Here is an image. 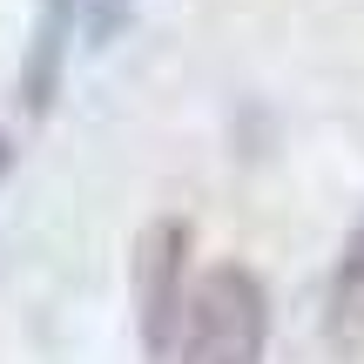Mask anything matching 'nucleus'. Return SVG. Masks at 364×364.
Listing matches in <instances>:
<instances>
[{
  "instance_id": "obj_2",
  "label": "nucleus",
  "mask_w": 364,
  "mask_h": 364,
  "mask_svg": "<svg viewBox=\"0 0 364 364\" xmlns=\"http://www.w3.org/2000/svg\"><path fill=\"white\" fill-rule=\"evenodd\" d=\"M182 311H189V223L162 216L135 236V331L149 358L176 344Z\"/></svg>"
},
{
  "instance_id": "obj_1",
  "label": "nucleus",
  "mask_w": 364,
  "mask_h": 364,
  "mask_svg": "<svg viewBox=\"0 0 364 364\" xmlns=\"http://www.w3.org/2000/svg\"><path fill=\"white\" fill-rule=\"evenodd\" d=\"M182 364H263L270 297L243 263H209L182 311Z\"/></svg>"
},
{
  "instance_id": "obj_3",
  "label": "nucleus",
  "mask_w": 364,
  "mask_h": 364,
  "mask_svg": "<svg viewBox=\"0 0 364 364\" xmlns=\"http://www.w3.org/2000/svg\"><path fill=\"white\" fill-rule=\"evenodd\" d=\"M75 14H81V0H41V14H34L27 68H21V102H27V115H48L54 95H61V61H68V41H75Z\"/></svg>"
},
{
  "instance_id": "obj_5",
  "label": "nucleus",
  "mask_w": 364,
  "mask_h": 364,
  "mask_svg": "<svg viewBox=\"0 0 364 364\" xmlns=\"http://www.w3.org/2000/svg\"><path fill=\"white\" fill-rule=\"evenodd\" d=\"M122 21H129V0H88V34L95 41L122 34Z\"/></svg>"
},
{
  "instance_id": "obj_4",
  "label": "nucleus",
  "mask_w": 364,
  "mask_h": 364,
  "mask_svg": "<svg viewBox=\"0 0 364 364\" xmlns=\"http://www.w3.org/2000/svg\"><path fill=\"white\" fill-rule=\"evenodd\" d=\"M331 344L344 358L364 351V223L344 243V263H338V284H331Z\"/></svg>"
},
{
  "instance_id": "obj_6",
  "label": "nucleus",
  "mask_w": 364,
  "mask_h": 364,
  "mask_svg": "<svg viewBox=\"0 0 364 364\" xmlns=\"http://www.w3.org/2000/svg\"><path fill=\"white\" fill-rule=\"evenodd\" d=\"M7 169H14V142L0 135V182H7Z\"/></svg>"
}]
</instances>
